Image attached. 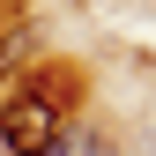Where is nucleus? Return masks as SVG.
Masks as SVG:
<instances>
[{
    "label": "nucleus",
    "mask_w": 156,
    "mask_h": 156,
    "mask_svg": "<svg viewBox=\"0 0 156 156\" xmlns=\"http://www.w3.org/2000/svg\"><path fill=\"white\" fill-rule=\"evenodd\" d=\"M23 45H30V37H23V30H15V37H0V74H8L15 60H23Z\"/></svg>",
    "instance_id": "obj_2"
},
{
    "label": "nucleus",
    "mask_w": 156,
    "mask_h": 156,
    "mask_svg": "<svg viewBox=\"0 0 156 156\" xmlns=\"http://www.w3.org/2000/svg\"><path fill=\"white\" fill-rule=\"evenodd\" d=\"M0 141L15 156H52L60 149V104L52 97H8V112H0Z\"/></svg>",
    "instance_id": "obj_1"
}]
</instances>
